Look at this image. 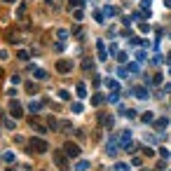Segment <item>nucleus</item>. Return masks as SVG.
Listing matches in <instances>:
<instances>
[{
	"mask_svg": "<svg viewBox=\"0 0 171 171\" xmlns=\"http://www.w3.org/2000/svg\"><path fill=\"white\" fill-rule=\"evenodd\" d=\"M56 70H59V73H70V70H73V61H56Z\"/></svg>",
	"mask_w": 171,
	"mask_h": 171,
	"instance_id": "7",
	"label": "nucleus"
},
{
	"mask_svg": "<svg viewBox=\"0 0 171 171\" xmlns=\"http://www.w3.org/2000/svg\"><path fill=\"white\" fill-rule=\"evenodd\" d=\"M54 164L59 166V169H68V155H66V150H54Z\"/></svg>",
	"mask_w": 171,
	"mask_h": 171,
	"instance_id": "1",
	"label": "nucleus"
},
{
	"mask_svg": "<svg viewBox=\"0 0 171 171\" xmlns=\"http://www.w3.org/2000/svg\"><path fill=\"white\" fill-rule=\"evenodd\" d=\"M2 75H5V73H2V68H0V80H2Z\"/></svg>",
	"mask_w": 171,
	"mask_h": 171,
	"instance_id": "45",
	"label": "nucleus"
},
{
	"mask_svg": "<svg viewBox=\"0 0 171 171\" xmlns=\"http://www.w3.org/2000/svg\"><path fill=\"white\" fill-rule=\"evenodd\" d=\"M26 89H28V91H31V94H33V91H35V89H37V87H35V85H33V82H26Z\"/></svg>",
	"mask_w": 171,
	"mask_h": 171,
	"instance_id": "41",
	"label": "nucleus"
},
{
	"mask_svg": "<svg viewBox=\"0 0 171 171\" xmlns=\"http://www.w3.org/2000/svg\"><path fill=\"white\" fill-rule=\"evenodd\" d=\"M169 75H171V68H169Z\"/></svg>",
	"mask_w": 171,
	"mask_h": 171,
	"instance_id": "48",
	"label": "nucleus"
},
{
	"mask_svg": "<svg viewBox=\"0 0 171 171\" xmlns=\"http://www.w3.org/2000/svg\"><path fill=\"white\" fill-rule=\"evenodd\" d=\"M2 157H5V162H10V164H12V162L16 160V157H14V152H10V150H7V152H5Z\"/></svg>",
	"mask_w": 171,
	"mask_h": 171,
	"instance_id": "28",
	"label": "nucleus"
},
{
	"mask_svg": "<svg viewBox=\"0 0 171 171\" xmlns=\"http://www.w3.org/2000/svg\"><path fill=\"white\" fill-rule=\"evenodd\" d=\"M59 96L64 99V101H70V94H68L66 89H59Z\"/></svg>",
	"mask_w": 171,
	"mask_h": 171,
	"instance_id": "31",
	"label": "nucleus"
},
{
	"mask_svg": "<svg viewBox=\"0 0 171 171\" xmlns=\"http://www.w3.org/2000/svg\"><path fill=\"white\" fill-rule=\"evenodd\" d=\"M47 127H49V129H52V131H56V129H59V127H61V124H59V122H56V120H54V117H52V115H49V117H47Z\"/></svg>",
	"mask_w": 171,
	"mask_h": 171,
	"instance_id": "15",
	"label": "nucleus"
},
{
	"mask_svg": "<svg viewBox=\"0 0 171 171\" xmlns=\"http://www.w3.org/2000/svg\"><path fill=\"white\" fill-rule=\"evenodd\" d=\"M169 171H171V169H169Z\"/></svg>",
	"mask_w": 171,
	"mask_h": 171,
	"instance_id": "51",
	"label": "nucleus"
},
{
	"mask_svg": "<svg viewBox=\"0 0 171 171\" xmlns=\"http://www.w3.org/2000/svg\"><path fill=\"white\" fill-rule=\"evenodd\" d=\"M160 157H162V160H166V157H169V150H166V148H160Z\"/></svg>",
	"mask_w": 171,
	"mask_h": 171,
	"instance_id": "37",
	"label": "nucleus"
},
{
	"mask_svg": "<svg viewBox=\"0 0 171 171\" xmlns=\"http://www.w3.org/2000/svg\"><path fill=\"white\" fill-rule=\"evenodd\" d=\"M82 2H85V0H68V5H70V7H80Z\"/></svg>",
	"mask_w": 171,
	"mask_h": 171,
	"instance_id": "35",
	"label": "nucleus"
},
{
	"mask_svg": "<svg viewBox=\"0 0 171 171\" xmlns=\"http://www.w3.org/2000/svg\"><path fill=\"white\" fill-rule=\"evenodd\" d=\"M7 96H10V99H16V89H7Z\"/></svg>",
	"mask_w": 171,
	"mask_h": 171,
	"instance_id": "42",
	"label": "nucleus"
},
{
	"mask_svg": "<svg viewBox=\"0 0 171 171\" xmlns=\"http://www.w3.org/2000/svg\"><path fill=\"white\" fill-rule=\"evenodd\" d=\"M122 148H124V152H136V145L131 143V141H129V143H124Z\"/></svg>",
	"mask_w": 171,
	"mask_h": 171,
	"instance_id": "24",
	"label": "nucleus"
},
{
	"mask_svg": "<svg viewBox=\"0 0 171 171\" xmlns=\"http://www.w3.org/2000/svg\"><path fill=\"white\" fill-rule=\"evenodd\" d=\"M75 89H77V96H80V99L87 96V87H85V82H77V87H75Z\"/></svg>",
	"mask_w": 171,
	"mask_h": 171,
	"instance_id": "14",
	"label": "nucleus"
},
{
	"mask_svg": "<svg viewBox=\"0 0 171 171\" xmlns=\"http://www.w3.org/2000/svg\"><path fill=\"white\" fill-rule=\"evenodd\" d=\"M75 169H77V171H87V169H89V162H87V160H80Z\"/></svg>",
	"mask_w": 171,
	"mask_h": 171,
	"instance_id": "21",
	"label": "nucleus"
},
{
	"mask_svg": "<svg viewBox=\"0 0 171 171\" xmlns=\"http://www.w3.org/2000/svg\"><path fill=\"white\" fill-rule=\"evenodd\" d=\"M0 117H2V112H0Z\"/></svg>",
	"mask_w": 171,
	"mask_h": 171,
	"instance_id": "49",
	"label": "nucleus"
},
{
	"mask_svg": "<svg viewBox=\"0 0 171 171\" xmlns=\"http://www.w3.org/2000/svg\"><path fill=\"white\" fill-rule=\"evenodd\" d=\"M28 148H31L33 152H45V150H47V141L33 136V138H28Z\"/></svg>",
	"mask_w": 171,
	"mask_h": 171,
	"instance_id": "2",
	"label": "nucleus"
},
{
	"mask_svg": "<svg viewBox=\"0 0 171 171\" xmlns=\"http://www.w3.org/2000/svg\"><path fill=\"white\" fill-rule=\"evenodd\" d=\"M7 171H14V169H7Z\"/></svg>",
	"mask_w": 171,
	"mask_h": 171,
	"instance_id": "47",
	"label": "nucleus"
},
{
	"mask_svg": "<svg viewBox=\"0 0 171 171\" xmlns=\"http://www.w3.org/2000/svg\"><path fill=\"white\" fill-rule=\"evenodd\" d=\"M166 61H169V64H171V54H169V56H166Z\"/></svg>",
	"mask_w": 171,
	"mask_h": 171,
	"instance_id": "46",
	"label": "nucleus"
},
{
	"mask_svg": "<svg viewBox=\"0 0 171 171\" xmlns=\"http://www.w3.org/2000/svg\"><path fill=\"white\" fill-rule=\"evenodd\" d=\"M115 14H117L115 7H103V16H115Z\"/></svg>",
	"mask_w": 171,
	"mask_h": 171,
	"instance_id": "23",
	"label": "nucleus"
},
{
	"mask_svg": "<svg viewBox=\"0 0 171 171\" xmlns=\"http://www.w3.org/2000/svg\"><path fill=\"white\" fill-rule=\"evenodd\" d=\"M143 152H145V155H148V157H152V155H155V150H152V148H148V145H145V148H143Z\"/></svg>",
	"mask_w": 171,
	"mask_h": 171,
	"instance_id": "38",
	"label": "nucleus"
},
{
	"mask_svg": "<svg viewBox=\"0 0 171 171\" xmlns=\"http://www.w3.org/2000/svg\"><path fill=\"white\" fill-rule=\"evenodd\" d=\"M0 59H2V61H5V59H10V56H7V52H5V49H0Z\"/></svg>",
	"mask_w": 171,
	"mask_h": 171,
	"instance_id": "43",
	"label": "nucleus"
},
{
	"mask_svg": "<svg viewBox=\"0 0 171 171\" xmlns=\"http://www.w3.org/2000/svg\"><path fill=\"white\" fill-rule=\"evenodd\" d=\"M129 141H131V131H129V129H122V134H120V143H129Z\"/></svg>",
	"mask_w": 171,
	"mask_h": 171,
	"instance_id": "11",
	"label": "nucleus"
},
{
	"mask_svg": "<svg viewBox=\"0 0 171 171\" xmlns=\"http://www.w3.org/2000/svg\"><path fill=\"white\" fill-rule=\"evenodd\" d=\"M96 52H99V59H101V61H106V59H108V49H106V45H103L101 40L96 42Z\"/></svg>",
	"mask_w": 171,
	"mask_h": 171,
	"instance_id": "9",
	"label": "nucleus"
},
{
	"mask_svg": "<svg viewBox=\"0 0 171 171\" xmlns=\"http://www.w3.org/2000/svg\"><path fill=\"white\" fill-rule=\"evenodd\" d=\"M108 101H110V103H117V101H120V96H117V91H112L110 96H108Z\"/></svg>",
	"mask_w": 171,
	"mask_h": 171,
	"instance_id": "32",
	"label": "nucleus"
},
{
	"mask_svg": "<svg viewBox=\"0 0 171 171\" xmlns=\"http://www.w3.org/2000/svg\"><path fill=\"white\" fill-rule=\"evenodd\" d=\"M68 35H70V33H68V31H64V28H59V31H56V40H59V42H64Z\"/></svg>",
	"mask_w": 171,
	"mask_h": 171,
	"instance_id": "16",
	"label": "nucleus"
},
{
	"mask_svg": "<svg viewBox=\"0 0 171 171\" xmlns=\"http://www.w3.org/2000/svg\"><path fill=\"white\" fill-rule=\"evenodd\" d=\"M28 124L35 129L37 134H47V124H40V120H37L35 115H31V117H28Z\"/></svg>",
	"mask_w": 171,
	"mask_h": 171,
	"instance_id": "4",
	"label": "nucleus"
},
{
	"mask_svg": "<svg viewBox=\"0 0 171 171\" xmlns=\"http://www.w3.org/2000/svg\"><path fill=\"white\" fill-rule=\"evenodd\" d=\"M91 103H94V106H101V103H103V96H101V94H96V96H91Z\"/></svg>",
	"mask_w": 171,
	"mask_h": 171,
	"instance_id": "27",
	"label": "nucleus"
},
{
	"mask_svg": "<svg viewBox=\"0 0 171 171\" xmlns=\"http://www.w3.org/2000/svg\"><path fill=\"white\" fill-rule=\"evenodd\" d=\"M134 96H136V99H141V101H145L150 94H148V89H145V87H134Z\"/></svg>",
	"mask_w": 171,
	"mask_h": 171,
	"instance_id": "8",
	"label": "nucleus"
},
{
	"mask_svg": "<svg viewBox=\"0 0 171 171\" xmlns=\"http://www.w3.org/2000/svg\"><path fill=\"white\" fill-rule=\"evenodd\" d=\"M70 108H73V112H77V115H80V112H82V103H73V106H70Z\"/></svg>",
	"mask_w": 171,
	"mask_h": 171,
	"instance_id": "34",
	"label": "nucleus"
},
{
	"mask_svg": "<svg viewBox=\"0 0 171 171\" xmlns=\"http://www.w3.org/2000/svg\"><path fill=\"white\" fill-rule=\"evenodd\" d=\"M106 87H108V89H110V91H117V89H120L117 80H106Z\"/></svg>",
	"mask_w": 171,
	"mask_h": 171,
	"instance_id": "18",
	"label": "nucleus"
},
{
	"mask_svg": "<svg viewBox=\"0 0 171 171\" xmlns=\"http://www.w3.org/2000/svg\"><path fill=\"white\" fill-rule=\"evenodd\" d=\"M106 155L108 157H115V155H117V141H115V138H108L106 141Z\"/></svg>",
	"mask_w": 171,
	"mask_h": 171,
	"instance_id": "6",
	"label": "nucleus"
},
{
	"mask_svg": "<svg viewBox=\"0 0 171 171\" xmlns=\"http://www.w3.org/2000/svg\"><path fill=\"white\" fill-rule=\"evenodd\" d=\"M138 70H141V64H131L129 66V73H138Z\"/></svg>",
	"mask_w": 171,
	"mask_h": 171,
	"instance_id": "33",
	"label": "nucleus"
},
{
	"mask_svg": "<svg viewBox=\"0 0 171 171\" xmlns=\"http://www.w3.org/2000/svg\"><path fill=\"white\" fill-rule=\"evenodd\" d=\"M141 120H143V122H152V120H155V117H152V112H143V115H141Z\"/></svg>",
	"mask_w": 171,
	"mask_h": 171,
	"instance_id": "26",
	"label": "nucleus"
},
{
	"mask_svg": "<svg viewBox=\"0 0 171 171\" xmlns=\"http://www.w3.org/2000/svg\"><path fill=\"white\" fill-rule=\"evenodd\" d=\"M10 112H12V117H21L24 115V106L16 101V99H12L10 101Z\"/></svg>",
	"mask_w": 171,
	"mask_h": 171,
	"instance_id": "5",
	"label": "nucleus"
},
{
	"mask_svg": "<svg viewBox=\"0 0 171 171\" xmlns=\"http://www.w3.org/2000/svg\"><path fill=\"white\" fill-rule=\"evenodd\" d=\"M40 108H42V103H40V101H31V103H28V110H31V112H37Z\"/></svg>",
	"mask_w": 171,
	"mask_h": 171,
	"instance_id": "17",
	"label": "nucleus"
},
{
	"mask_svg": "<svg viewBox=\"0 0 171 171\" xmlns=\"http://www.w3.org/2000/svg\"><path fill=\"white\" fill-rule=\"evenodd\" d=\"M19 59H21V61H28V52H24V49H21V52H19Z\"/></svg>",
	"mask_w": 171,
	"mask_h": 171,
	"instance_id": "40",
	"label": "nucleus"
},
{
	"mask_svg": "<svg viewBox=\"0 0 171 171\" xmlns=\"http://www.w3.org/2000/svg\"><path fill=\"white\" fill-rule=\"evenodd\" d=\"M127 73H129V70H127V68H120V70H117V75H120V77H129V75H127Z\"/></svg>",
	"mask_w": 171,
	"mask_h": 171,
	"instance_id": "39",
	"label": "nucleus"
},
{
	"mask_svg": "<svg viewBox=\"0 0 171 171\" xmlns=\"http://www.w3.org/2000/svg\"><path fill=\"white\" fill-rule=\"evenodd\" d=\"M26 7H28V5H26V2H21V5L16 7V19H21V16H24V14H26Z\"/></svg>",
	"mask_w": 171,
	"mask_h": 171,
	"instance_id": "20",
	"label": "nucleus"
},
{
	"mask_svg": "<svg viewBox=\"0 0 171 171\" xmlns=\"http://www.w3.org/2000/svg\"><path fill=\"white\" fill-rule=\"evenodd\" d=\"M169 37H171V33H169Z\"/></svg>",
	"mask_w": 171,
	"mask_h": 171,
	"instance_id": "50",
	"label": "nucleus"
},
{
	"mask_svg": "<svg viewBox=\"0 0 171 171\" xmlns=\"http://www.w3.org/2000/svg\"><path fill=\"white\" fill-rule=\"evenodd\" d=\"M127 59H129V56L124 52H117V61H120V64H127Z\"/></svg>",
	"mask_w": 171,
	"mask_h": 171,
	"instance_id": "30",
	"label": "nucleus"
},
{
	"mask_svg": "<svg viewBox=\"0 0 171 171\" xmlns=\"http://www.w3.org/2000/svg\"><path fill=\"white\" fill-rule=\"evenodd\" d=\"M7 42H12V45H19V42H21V37H19V35H16V33L14 31H12V33H7Z\"/></svg>",
	"mask_w": 171,
	"mask_h": 171,
	"instance_id": "13",
	"label": "nucleus"
},
{
	"mask_svg": "<svg viewBox=\"0 0 171 171\" xmlns=\"http://www.w3.org/2000/svg\"><path fill=\"white\" fill-rule=\"evenodd\" d=\"M169 127V117H160V120H155V129L157 131H162V129H166Z\"/></svg>",
	"mask_w": 171,
	"mask_h": 171,
	"instance_id": "10",
	"label": "nucleus"
},
{
	"mask_svg": "<svg viewBox=\"0 0 171 171\" xmlns=\"http://www.w3.org/2000/svg\"><path fill=\"white\" fill-rule=\"evenodd\" d=\"M82 70H94V61L85 59V61H82Z\"/></svg>",
	"mask_w": 171,
	"mask_h": 171,
	"instance_id": "22",
	"label": "nucleus"
},
{
	"mask_svg": "<svg viewBox=\"0 0 171 171\" xmlns=\"http://www.w3.org/2000/svg\"><path fill=\"white\" fill-rule=\"evenodd\" d=\"M2 124H5V129H10V131H14V129H16V122H14V120H10V117H5V115H2Z\"/></svg>",
	"mask_w": 171,
	"mask_h": 171,
	"instance_id": "12",
	"label": "nucleus"
},
{
	"mask_svg": "<svg viewBox=\"0 0 171 171\" xmlns=\"http://www.w3.org/2000/svg\"><path fill=\"white\" fill-rule=\"evenodd\" d=\"M73 16H75V21H82V16H85V12H82V10H75V12H73Z\"/></svg>",
	"mask_w": 171,
	"mask_h": 171,
	"instance_id": "29",
	"label": "nucleus"
},
{
	"mask_svg": "<svg viewBox=\"0 0 171 171\" xmlns=\"http://www.w3.org/2000/svg\"><path fill=\"white\" fill-rule=\"evenodd\" d=\"M145 56H148L145 52H138V54H136V59H138V64H143V61H145Z\"/></svg>",
	"mask_w": 171,
	"mask_h": 171,
	"instance_id": "36",
	"label": "nucleus"
},
{
	"mask_svg": "<svg viewBox=\"0 0 171 171\" xmlns=\"http://www.w3.org/2000/svg\"><path fill=\"white\" fill-rule=\"evenodd\" d=\"M5 2H7V5H12V2H16V0H5Z\"/></svg>",
	"mask_w": 171,
	"mask_h": 171,
	"instance_id": "44",
	"label": "nucleus"
},
{
	"mask_svg": "<svg viewBox=\"0 0 171 171\" xmlns=\"http://www.w3.org/2000/svg\"><path fill=\"white\" fill-rule=\"evenodd\" d=\"M112 171H129V164H124V162H120V164H115V169Z\"/></svg>",
	"mask_w": 171,
	"mask_h": 171,
	"instance_id": "25",
	"label": "nucleus"
},
{
	"mask_svg": "<svg viewBox=\"0 0 171 171\" xmlns=\"http://www.w3.org/2000/svg\"><path fill=\"white\" fill-rule=\"evenodd\" d=\"M35 80H47V70H42V68H35Z\"/></svg>",
	"mask_w": 171,
	"mask_h": 171,
	"instance_id": "19",
	"label": "nucleus"
},
{
	"mask_svg": "<svg viewBox=\"0 0 171 171\" xmlns=\"http://www.w3.org/2000/svg\"><path fill=\"white\" fill-rule=\"evenodd\" d=\"M64 150H66V155H68V157H80V145L73 143V141H66Z\"/></svg>",
	"mask_w": 171,
	"mask_h": 171,
	"instance_id": "3",
	"label": "nucleus"
}]
</instances>
